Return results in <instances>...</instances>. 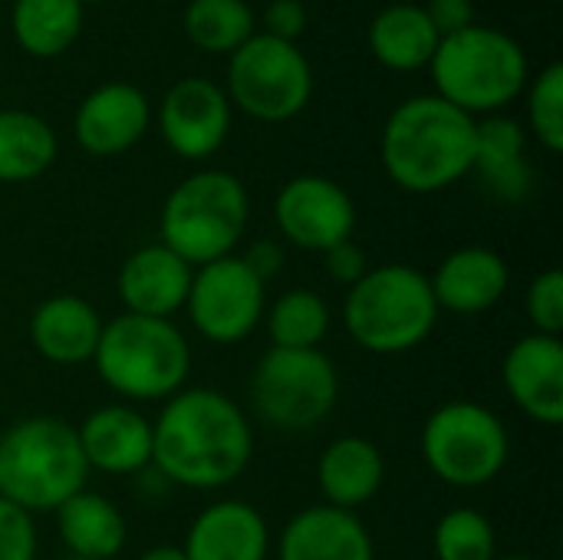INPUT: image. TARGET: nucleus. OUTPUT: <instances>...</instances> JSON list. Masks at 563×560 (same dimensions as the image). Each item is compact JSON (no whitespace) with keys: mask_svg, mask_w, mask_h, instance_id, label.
I'll list each match as a JSON object with an SVG mask.
<instances>
[{"mask_svg":"<svg viewBox=\"0 0 563 560\" xmlns=\"http://www.w3.org/2000/svg\"><path fill=\"white\" fill-rule=\"evenodd\" d=\"M432 297L439 310L475 317L492 307H498L511 287V267L508 261L482 244H468L442 257L435 274L429 277Z\"/></svg>","mask_w":563,"mask_h":560,"instance_id":"nucleus-18","label":"nucleus"},{"mask_svg":"<svg viewBox=\"0 0 563 560\" xmlns=\"http://www.w3.org/2000/svg\"><path fill=\"white\" fill-rule=\"evenodd\" d=\"M485 191L498 201L518 205L531 195L534 172L528 165V132L518 119L495 112L475 119V165Z\"/></svg>","mask_w":563,"mask_h":560,"instance_id":"nucleus-21","label":"nucleus"},{"mask_svg":"<svg viewBox=\"0 0 563 560\" xmlns=\"http://www.w3.org/2000/svg\"><path fill=\"white\" fill-rule=\"evenodd\" d=\"M56 535L66 554L86 560H112L129 541V525L122 512L99 492H76L56 512Z\"/></svg>","mask_w":563,"mask_h":560,"instance_id":"nucleus-24","label":"nucleus"},{"mask_svg":"<svg viewBox=\"0 0 563 560\" xmlns=\"http://www.w3.org/2000/svg\"><path fill=\"white\" fill-rule=\"evenodd\" d=\"M76 439L89 472L132 479L152 465V419L129 403L92 409L76 426Z\"/></svg>","mask_w":563,"mask_h":560,"instance_id":"nucleus-16","label":"nucleus"},{"mask_svg":"<svg viewBox=\"0 0 563 560\" xmlns=\"http://www.w3.org/2000/svg\"><path fill=\"white\" fill-rule=\"evenodd\" d=\"M152 125V106L132 83L96 86L73 116L76 145L96 158H112L142 142Z\"/></svg>","mask_w":563,"mask_h":560,"instance_id":"nucleus-15","label":"nucleus"},{"mask_svg":"<svg viewBox=\"0 0 563 560\" xmlns=\"http://www.w3.org/2000/svg\"><path fill=\"white\" fill-rule=\"evenodd\" d=\"M181 26L198 50L231 56L254 36V10L247 0H188Z\"/></svg>","mask_w":563,"mask_h":560,"instance_id":"nucleus-29","label":"nucleus"},{"mask_svg":"<svg viewBox=\"0 0 563 560\" xmlns=\"http://www.w3.org/2000/svg\"><path fill=\"white\" fill-rule=\"evenodd\" d=\"M106 320L99 310L76 294H53L30 314L33 350L56 366L92 363Z\"/></svg>","mask_w":563,"mask_h":560,"instance_id":"nucleus-22","label":"nucleus"},{"mask_svg":"<svg viewBox=\"0 0 563 560\" xmlns=\"http://www.w3.org/2000/svg\"><path fill=\"white\" fill-rule=\"evenodd\" d=\"M228 99L257 122H287L313 96V69L297 43L254 33L228 56Z\"/></svg>","mask_w":563,"mask_h":560,"instance_id":"nucleus-10","label":"nucleus"},{"mask_svg":"<svg viewBox=\"0 0 563 560\" xmlns=\"http://www.w3.org/2000/svg\"><path fill=\"white\" fill-rule=\"evenodd\" d=\"M251 221V198L238 175L201 168L181 178L158 215V241L191 267L231 257Z\"/></svg>","mask_w":563,"mask_h":560,"instance_id":"nucleus-7","label":"nucleus"},{"mask_svg":"<svg viewBox=\"0 0 563 560\" xmlns=\"http://www.w3.org/2000/svg\"><path fill=\"white\" fill-rule=\"evenodd\" d=\"M426 13L439 36H452L475 23V0H429Z\"/></svg>","mask_w":563,"mask_h":560,"instance_id":"nucleus-36","label":"nucleus"},{"mask_svg":"<svg viewBox=\"0 0 563 560\" xmlns=\"http://www.w3.org/2000/svg\"><path fill=\"white\" fill-rule=\"evenodd\" d=\"M59 560H86V558H76V554H66V558H59Z\"/></svg>","mask_w":563,"mask_h":560,"instance_id":"nucleus-40","label":"nucleus"},{"mask_svg":"<svg viewBox=\"0 0 563 560\" xmlns=\"http://www.w3.org/2000/svg\"><path fill=\"white\" fill-rule=\"evenodd\" d=\"M340 403V373L323 350L271 347L251 376L254 416L287 436L313 432Z\"/></svg>","mask_w":563,"mask_h":560,"instance_id":"nucleus-9","label":"nucleus"},{"mask_svg":"<svg viewBox=\"0 0 563 560\" xmlns=\"http://www.w3.org/2000/svg\"><path fill=\"white\" fill-rule=\"evenodd\" d=\"M59 142L53 125L30 109H0V182L23 185L49 172Z\"/></svg>","mask_w":563,"mask_h":560,"instance_id":"nucleus-26","label":"nucleus"},{"mask_svg":"<svg viewBox=\"0 0 563 560\" xmlns=\"http://www.w3.org/2000/svg\"><path fill=\"white\" fill-rule=\"evenodd\" d=\"M76 426L59 416H26L0 436V498L26 515H53L86 488Z\"/></svg>","mask_w":563,"mask_h":560,"instance_id":"nucleus-4","label":"nucleus"},{"mask_svg":"<svg viewBox=\"0 0 563 560\" xmlns=\"http://www.w3.org/2000/svg\"><path fill=\"white\" fill-rule=\"evenodd\" d=\"M435 560H495L498 535L485 512L478 508H452L439 518L432 531Z\"/></svg>","mask_w":563,"mask_h":560,"instance_id":"nucleus-30","label":"nucleus"},{"mask_svg":"<svg viewBox=\"0 0 563 560\" xmlns=\"http://www.w3.org/2000/svg\"><path fill=\"white\" fill-rule=\"evenodd\" d=\"M528 89V125L548 152H563V66L548 63Z\"/></svg>","mask_w":563,"mask_h":560,"instance_id":"nucleus-31","label":"nucleus"},{"mask_svg":"<svg viewBox=\"0 0 563 560\" xmlns=\"http://www.w3.org/2000/svg\"><path fill=\"white\" fill-rule=\"evenodd\" d=\"M429 69L435 96L472 119L501 112L528 86L525 46L511 33L482 23L442 36Z\"/></svg>","mask_w":563,"mask_h":560,"instance_id":"nucleus-6","label":"nucleus"},{"mask_svg":"<svg viewBox=\"0 0 563 560\" xmlns=\"http://www.w3.org/2000/svg\"><path fill=\"white\" fill-rule=\"evenodd\" d=\"M439 304L429 274L412 264L369 267L343 300V327L373 356H402L422 347L439 327Z\"/></svg>","mask_w":563,"mask_h":560,"instance_id":"nucleus-3","label":"nucleus"},{"mask_svg":"<svg viewBox=\"0 0 563 560\" xmlns=\"http://www.w3.org/2000/svg\"><path fill=\"white\" fill-rule=\"evenodd\" d=\"M379 158L389 182L409 195H435L472 175L475 119L452 102L412 96L399 102L379 135Z\"/></svg>","mask_w":563,"mask_h":560,"instance_id":"nucleus-2","label":"nucleus"},{"mask_svg":"<svg viewBox=\"0 0 563 560\" xmlns=\"http://www.w3.org/2000/svg\"><path fill=\"white\" fill-rule=\"evenodd\" d=\"M254 455L247 413L221 389L195 386L165 399L152 422V465L168 485L218 492L234 485Z\"/></svg>","mask_w":563,"mask_h":560,"instance_id":"nucleus-1","label":"nucleus"},{"mask_svg":"<svg viewBox=\"0 0 563 560\" xmlns=\"http://www.w3.org/2000/svg\"><path fill=\"white\" fill-rule=\"evenodd\" d=\"M79 0H13L10 30L23 53L49 59L66 53L82 33Z\"/></svg>","mask_w":563,"mask_h":560,"instance_id":"nucleus-27","label":"nucleus"},{"mask_svg":"<svg viewBox=\"0 0 563 560\" xmlns=\"http://www.w3.org/2000/svg\"><path fill=\"white\" fill-rule=\"evenodd\" d=\"M155 122L165 145L178 158L205 162L224 145L231 132V99L214 79L185 76L165 92Z\"/></svg>","mask_w":563,"mask_h":560,"instance_id":"nucleus-13","label":"nucleus"},{"mask_svg":"<svg viewBox=\"0 0 563 560\" xmlns=\"http://www.w3.org/2000/svg\"><path fill=\"white\" fill-rule=\"evenodd\" d=\"M139 560H188L181 545H158V548H148Z\"/></svg>","mask_w":563,"mask_h":560,"instance_id":"nucleus-38","label":"nucleus"},{"mask_svg":"<svg viewBox=\"0 0 563 560\" xmlns=\"http://www.w3.org/2000/svg\"><path fill=\"white\" fill-rule=\"evenodd\" d=\"M92 366L129 406L165 403L188 383L191 343L175 320L122 310L115 320H106Z\"/></svg>","mask_w":563,"mask_h":560,"instance_id":"nucleus-5","label":"nucleus"},{"mask_svg":"<svg viewBox=\"0 0 563 560\" xmlns=\"http://www.w3.org/2000/svg\"><path fill=\"white\" fill-rule=\"evenodd\" d=\"M439 40L442 36L435 33L426 7L419 3H393L379 10L366 30L369 53L393 73L426 69L435 56Z\"/></svg>","mask_w":563,"mask_h":560,"instance_id":"nucleus-25","label":"nucleus"},{"mask_svg":"<svg viewBox=\"0 0 563 560\" xmlns=\"http://www.w3.org/2000/svg\"><path fill=\"white\" fill-rule=\"evenodd\" d=\"M501 383L511 403L538 426L563 422V343L561 337L525 333L501 360Z\"/></svg>","mask_w":563,"mask_h":560,"instance_id":"nucleus-14","label":"nucleus"},{"mask_svg":"<svg viewBox=\"0 0 563 560\" xmlns=\"http://www.w3.org/2000/svg\"><path fill=\"white\" fill-rule=\"evenodd\" d=\"M525 314L531 333L561 337L563 333V274L558 267L541 271L525 294Z\"/></svg>","mask_w":563,"mask_h":560,"instance_id":"nucleus-32","label":"nucleus"},{"mask_svg":"<svg viewBox=\"0 0 563 560\" xmlns=\"http://www.w3.org/2000/svg\"><path fill=\"white\" fill-rule=\"evenodd\" d=\"M386 482V459L366 436H340L317 459V488L330 508L360 512Z\"/></svg>","mask_w":563,"mask_h":560,"instance_id":"nucleus-23","label":"nucleus"},{"mask_svg":"<svg viewBox=\"0 0 563 560\" xmlns=\"http://www.w3.org/2000/svg\"><path fill=\"white\" fill-rule=\"evenodd\" d=\"M79 3H82V7H86V3H102V0H79Z\"/></svg>","mask_w":563,"mask_h":560,"instance_id":"nucleus-41","label":"nucleus"},{"mask_svg":"<svg viewBox=\"0 0 563 560\" xmlns=\"http://www.w3.org/2000/svg\"><path fill=\"white\" fill-rule=\"evenodd\" d=\"M495 560H538V558H531V554H508V558H495Z\"/></svg>","mask_w":563,"mask_h":560,"instance_id":"nucleus-39","label":"nucleus"},{"mask_svg":"<svg viewBox=\"0 0 563 560\" xmlns=\"http://www.w3.org/2000/svg\"><path fill=\"white\" fill-rule=\"evenodd\" d=\"M185 314L201 340L234 347L247 340L267 314V284L238 257L195 267Z\"/></svg>","mask_w":563,"mask_h":560,"instance_id":"nucleus-11","label":"nucleus"},{"mask_svg":"<svg viewBox=\"0 0 563 560\" xmlns=\"http://www.w3.org/2000/svg\"><path fill=\"white\" fill-rule=\"evenodd\" d=\"M238 257L267 284L271 277H277V274L284 271L287 251H284V244L274 241V238H257V241H251V244L244 248V254H238Z\"/></svg>","mask_w":563,"mask_h":560,"instance_id":"nucleus-37","label":"nucleus"},{"mask_svg":"<svg viewBox=\"0 0 563 560\" xmlns=\"http://www.w3.org/2000/svg\"><path fill=\"white\" fill-rule=\"evenodd\" d=\"M419 452L439 482L459 492H475L505 472L511 436L495 409L472 399H452L432 409L422 422Z\"/></svg>","mask_w":563,"mask_h":560,"instance_id":"nucleus-8","label":"nucleus"},{"mask_svg":"<svg viewBox=\"0 0 563 560\" xmlns=\"http://www.w3.org/2000/svg\"><path fill=\"white\" fill-rule=\"evenodd\" d=\"M191 274L195 267L188 261H181L162 241H152L122 261L115 290H119L125 314L172 320L178 310H185Z\"/></svg>","mask_w":563,"mask_h":560,"instance_id":"nucleus-17","label":"nucleus"},{"mask_svg":"<svg viewBox=\"0 0 563 560\" xmlns=\"http://www.w3.org/2000/svg\"><path fill=\"white\" fill-rule=\"evenodd\" d=\"M277 560H376V545L356 512L310 505L284 525Z\"/></svg>","mask_w":563,"mask_h":560,"instance_id":"nucleus-19","label":"nucleus"},{"mask_svg":"<svg viewBox=\"0 0 563 560\" xmlns=\"http://www.w3.org/2000/svg\"><path fill=\"white\" fill-rule=\"evenodd\" d=\"M274 221L280 238L294 248L327 254L330 248L353 241L356 205L340 182L327 175H297L277 191Z\"/></svg>","mask_w":563,"mask_h":560,"instance_id":"nucleus-12","label":"nucleus"},{"mask_svg":"<svg viewBox=\"0 0 563 560\" xmlns=\"http://www.w3.org/2000/svg\"><path fill=\"white\" fill-rule=\"evenodd\" d=\"M264 33L284 43H297L307 30V7L303 0H271L264 7Z\"/></svg>","mask_w":563,"mask_h":560,"instance_id":"nucleus-34","label":"nucleus"},{"mask_svg":"<svg viewBox=\"0 0 563 560\" xmlns=\"http://www.w3.org/2000/svg\"><path fill=\"white\" fill-rule=\"evenodd\" d=\"M323 267H327V274L336 284L353 287L369 271V257H366V251L356 241H343V244H336V248H330L323 254Z\"/></svg>","mask_w":563,"mask_h":560,"instance_id":"nucleus-35","label":"nucleus"},{"mask_svg":"<svg viewBox=\"0 0 563 560\" xmlns=\"http://www.w3.org/2000/svg\"><path fill=\"white\" fill-rule=\"evenodd\" d=\"M181 551L188 560H267L271 528L254 505L224 498L195 515Z\"/></svg>","mask_w":563,"mask_h":560,"instance_id":"nucleus-20","label":"nucleus"},{"mask_svg":"<svg viewBox=\"0 0 563 560\" xmlns=\"http://www.w3.org/2000/svg\"><path fill=\"white\" fill-rule=\"evenodd\" d=\"M36 525L33 515L0 498V560H36Z\"/></svg>","mask_w":563,"mask_h":560,"instance_id":"nucleus-33","label":"nucleus"},{"mask_svg":"<svg viewBox=\"0 0 563 560\" xmlns=\"http://www.w3.org/2000/svg\"><path fill=\"white\" fill-rule=\"evenodd\" d=\"M264 327L271 343L280 350H320L333 327V317L330 304L317 290L294 287L267 307Z\"/></svg>","mask_w":563,"mask_h":560,"instance_id":"nucleus-28","label":"nucleus"}]
</instances>
